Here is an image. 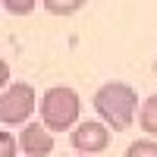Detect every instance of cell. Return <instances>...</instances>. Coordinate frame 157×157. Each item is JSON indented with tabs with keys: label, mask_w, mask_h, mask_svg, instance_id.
<instances>
[{
	"label": "cell",
	"mask_w": 157,
	"mask_h": 157,
	"mask_svg": "<svg viewBox=\"0 0 157 157\" xmlns=\"http://www.w3.org/2000/svg\"><path fill=\"white\" fill-rule=\"evenodd\" d=\"M35 113V88L29 82H13L0 94V123L19 126Z\"/></svg>",
	"instance_id": "cell-3"
},
{
	"label": "cell",
	"mask_w": 157,
	"mask_h": 157,
	"mask_svg": "<svg viewBox=\"0 0 157 157\" xmlns=\"http://www.w3.org/2000/svg\"><path fill=\"white\" fill-rule=\"evenodd\" d=\"M0 157H16V141L10 132H0Z\"/></svg>",
	"instance_id": "cell-10"
},
{
	"label": "cell",
	"mask_w": 157,
	"mask_h": 157,
	"mask_svg": "<svg viewBox=\"0 0 157 157\" xmlns=\"http://www.w3.org/2000/svg\"><path fill=\"white\" fill-rule=\"evenodd\" d=\"M138 126L145 129L148 135H157V94H151L145 104H141V113H138Z\"/></svg>",
	"instance_id": "cell-6"
},
{
	"label": "cell",
	"mask_w": 157,
	"mask_h": 157,
	"mask_svg": "<svg viewBox=\"0 0 157 157\" xmlns=\"http://www.w3.org/2000/svg\"><path fill=\"white\" fill-rule=\"evenodd\" d=\"M94 110L110 129L123 132V129H129L132 120H135L138 94H135V88L126 85V82H107V85H101L98 94H94Z\"/></svg>",
	"instance_id": "cell-1"
},
{
	"label": "cell",
	"mask_w": 157,
	"mask_h": 157,
	"mask_svg": "<svg viewBox=\"0 0 157 157\" xmlns=\"http://www.w3.org/2000/svg\"><path fill=\"white\" fill-rule=\"evenodd\" d=\"M126 157H157V141H151V138L132 141V145L126 148Z\"/></svg>",
	"instance_id": "cell-8"
},
{
	"label": "cell",
	"mask_w": 157,
	"mask_h": 157,
	"mask_svg": "<svg viewBox=\"0 0 157 157\" xmlns=\"http://www.w3.org/2000/svg\"><path fill=\"white\" fill-rule=\"evenodd\" d=\"M38 0H3V10L13 13V16H29V13L35 10Z\"/></svg>",
	"instance_id": "cell-9"
},
{
	"label": "cell",
	"mask_w": 157,
	"mask_h": 157,
	"mask_svg": "<svg viewBox=\"0 0 157 157\" xmlns=\"http://www.w3.org/2000/svg\"><path fill=\"white\" fill-rule=\"evenodd\" d=\"M78 157H88V154H78Z\"/></svg>",
	"instance_id": "cell-11"
},
{
	"label": "cell",
	"mask_w": 157,
	"mask_h": 157,
	"mask_svg": "<svg viewBox=\"0 0 157 157\" xmlns=\"http://www.w3.org/2000/svg\"><path fill=\"white\" fill-rule=\"evenodd\" d=\"M110 145V126L107 123H94V120H88V123H78L72 129V148L75 151H82V154H98Z\"/></svg>",
	"instance_id": "cell-4"
},
{
	"label": "cell",
	"mask_w": 157,
	"mask_h": 157,
	"mask_svg": "<svg viewBox=\"0 0 157 157\" xmlns=\"http://www.w3.org/2000/svg\"><path fill=\"white\" fill-rule=\"evenodd\" d=\"M78 110H82V101L72 88L66 85H54L44 91L41 98V123L50 132H63V129H72L78 120Z\"/></svg>",
	"instance_id": "cell-2"
},
{
	"label": "cell",
	"mask_w": 157,
	"mask_h": 157,
	"mask_svg": "<svg viewBox=\"0 0 157 157\" xmlns=\"http://www.w3.org/2000/svg\"><path fill=\"white\" fill-rule=\"evenodd\" d=\"M19 145L29 157H44L54 151V135H50V129L44 123H29L19 135Z\"/></svg>",
	"instance_id": "cell-5"
},
{
	"label": "cell",
	"mask_w": 157,
	"mask_h": 157,
	"mask_svg": "<svg viewBox=\"0 0 157 157\" xmlns=\"http://www.w3.org/2000/svg\"><path fill=\"white\" fill-rule=\"evenodd\" d=\"M88 3V0H44V10L54 13V16H72Z\"/></svg>",
	"instance_id": "cell-7"
},
{
	"label": "cell",
	"mask_w": 157,
	"mask_h": 157,
	"mask_svg": "<svg viewBox=\"0 0 157 157\" xmlns=\"http://www.w3.org/2000/svg\"><path fill=\"white\" fill-rule=\"evenodd\" d=\"M154 72H157V63H154Z\"/></svg>",
	"instance_id": "cell-12"
}]
</instances>
